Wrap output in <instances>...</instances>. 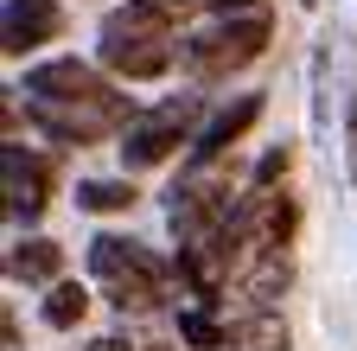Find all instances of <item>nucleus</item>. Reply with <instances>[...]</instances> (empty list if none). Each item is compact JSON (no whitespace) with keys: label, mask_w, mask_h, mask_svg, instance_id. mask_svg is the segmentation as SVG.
<instances>
[{"label":"nucleus","mask_w":357,"mask_h":351,"mask_svg":"<svg viewBox=\"0 0 357 351\" xmlns=\"http://www.w3.org/2000/svg\"><path fill=\"white\" fill-rule=\"evenodd\" d=\"M268 45V13H236V20H217L192 38H178V58H185L192 77L217 83V77H236L243 64H255Z\"/></svg>","instance_id":"obj_1"},{"label":"nucleus","mask_w":357,"mask_h":351,"mask_svg":"<svg viewBox=\"0 0 357 351\" xmlns=\"http://www.w3.org/2000/svg\"><path fill=\"white\" fill-rule=\"evenodd\" d=\"M32 128L52 135L58 147H83V141H109V135H128L141 109H134L121 90L115 96H96V103H26Z\"/></svg>","instance_id":"obj_2"},{"label":"nucleus","mask_w":357,"mask_h":351,"mask_svg":"<svg viewBox=\"0 0 357 351\" xmlns=\"http://www.w3.org/2000/svg\"><path fill=\"white\" fill-rule=\"evenodd\" d=\"M178 141H198V96H172V103H160V109H141V121L121 135V166L128 172H147V166H160Z\"/></svg>","instance_id":"obj_3"},{"label":"nucleus","mask_w":357,"mask_h":351,"mask_svg":"<svg viewBox=\"0 0 357 351\" xmlns=\"http://www.w3.org/2000/svg\"><path fill=\"white\" fill-rule=\"evenodd\" d=\"M0 179H7V217L13 224H32V217L45 211V198H52V160L7 141L0 147Z\"/></svg>","instance_id":"obj_4"},{"label":"nucleus","mask_w":357,"mask_h":351,"mask_svg":"<svg viewBox=\"0 0 357 351\" xmlns=\"http://www.w3.org/2000/svg\"><path fill=\"white\" fill-rule=\"evenodd\" d=\"M26 96L32 103H96V96H115V83L83 58H52L26 70Z\"/></svg>","instance_id":"obj_5"},{"label":"nucleus","mask_w":357,"mask_h":351,"mask_svg":"<svg viewBox=\"0 0 357 351\" xmlns=\"http://www.w3.org/2000/svg\"><path fill=\"white\" fill-rule=\"evenodd\" d=\"M178 7L172 0H128L102 20V45H172Z\"/></svg>","instance_id":"obj_6"},{"label":"nucleus","mask_w":357,"mask_h":351,"mask_svg":"<svg viewBox=\"0 0 357 351\" xmlns=\"http://www.w3.org/2000/svg\"><path fill=\"white\" fill-rule=\"evenodd\" d=\"M58 32H64L58 0H7V13H0V45H7V58H26L32 45H52Z\"/></svg>","instance_id":"obj_7"},{"label":"nucleus","mask_w":357,"mask_h":351,"mask_svg":"<svg viewBox=\"0 0 357 351\" xmlns=\"http://www.w3.org/2000/svg\"><path fill=\"white\" fill-rule=\"evenodd\" d=\"M287 281H294L287 249H255L243 262V275H236V294L249 300V313H275V300L287 294Z\"/></svg>","instance_id":"obj_8"},{"label":"nucleus","mask_w":357,"mask_h":351,"mask_svg":"<svg viewBox=\"0 0 357 351\" xmlns=\"http://www.w3.org/2000/svg\"><path fill=\"white\" fill-rule=\"evenodd\" d=\"M255 115H261V96H236L230 109H217L204 128H198V141H192V160H198V172L217 160V154H230L249 128H255Z\"/></svg>","instance_id":"obj_9"},{"label":"nucleus","mask_w":357,"mask_h":351,"mask_svg":"<svg viewBox=\"0 0 357 351\" xmlns=\"http://www.w3.org/2000/svg\"><path fill=\"white\" fill-rule=\"evenodd\" d=\"M332 45V64H338V115H344V172L357 186V45L351 32H326Z\"/></svg>","instance_id":"obj_10"},{"label":"nucleus","mask_w":357,"mask_h":351,"mask_svg":"<svg viewBox=\"0 0 357 351\" xmlns=\"http://www.w3.org/2000/svg\"><path fill=\"white\" fill-rule=\"evenodd\" d=\"M243 230H249L255 249H287V237H294V198H281V192L243 198Z\"/></svg>","instance_id":"obj_11"},{"label":"nucleus","mask_w":357,"mask_h":351,"mask_svg":"<svg viewBox=\"0 0 357 351\" xmlns=\"http://www.w3.org/2000/svg\"><path fill=\"white\" fill-rule=\"evenodd\" d=\"M102 294H109L115 313H153V306H166V269H160V262H147V269L109 281Z\"/></svg>","instance_id":"obj_12"},{"label":"nucleus","mask_w":357,"mask_h":351,"mask_svg":"<svg viewBox=\"0 0 357 351\" xmlns=\"http://www.w3.org/2000/svg\"><path fill=\"white\" fill-rule=\"evenodd\" d=\"M58 269H64V249H58V243H45V237L13 243V255H7V275L26 281V287H58Z\"/></svg>","instance_id":"obj_13"},{"label":"nucleus","mask_w":357,"mask_h":351,"mask_svg":"<svg viewBox=\"0 0 357 351\" xmlns=\"http://www.w3.org/2000/svg\"><path fill=\"white\" fill-rule=\"evenodd\" d=\"M147 262L153 255L134 243V237H96V243H89V275H96L102 287L121 281V275H134V269H147Z\"/></svg>","instance_id":"obj_14"},{"label":"nucleus","mask_w":357,"mask_h":351,"mask_svg":"<svg viewBox=\"0 0 357 351\" xmlns=\"http://www.w3.org/2000/svg\"><path fill=\"white\" fill-rule=\"evenodd\" d=\"M172 58H178V45H102V70H115V77H128V83L160 77Z\"/></svg>","instance_id":"obj_15"},{"label":"nucleus","mask_w":357,"mask_h":351,"mask_svg":"<svg viewBox=\"0 0 357 351\" xmlns=\"http://www.w3.org/2000/svg\"><path fill=\"white\" fill-rule=\"evenodd\" d=\"M294 332L281 313H236L230 320V351H287Z\"/></svg>","instance_id":"obj_16"},{"label":"nucleus","mask_w":357,"mask_h":351,"mask_svg":"<svg viewBox=\"0 0 357 351\" xmlns=\"http://www.w3.org/2000/svg\"><path fill=\"white\" fill-rule=\"evenodd\" d=\"M89 313V294L77 287V281H58L52 294H45V326H58V332H70L77 320Z\"/></svg>","instance_id":"obj_17"},{"label":"nucleus","mask_w":357,"mask_h":351,"mask_svg":"<svg viewBox=\"0 0 357 351\" xmlns=\"http://www.w3.org/2000/svg\"><path fill=\"white\" fill-rule=\"evenodd\" d=\"M77 204L83 211H128L134 204V186L128 179H77Z\"/></svg>","instance_id":"obj_18"},{"label":"nucleus","mask_w":357,"mask_h":351,"mask_svg":"<svg viewBox=\"0 0 357 351\" xmlns=\"http://www.w3.org/2000/svg\"><path fill=\"white\" fill-rule=\"evenodd\" d=\"M178 338L198 351H230V326H217L211 313H178Z\"/></svg>","instance_id":"obj_19"},{"label":"nucleus","mask_w":357,"mask_h":351,"mask_svg":"<svg viewBox=\"0 0 357 351\" xmlns=\"http://www.w3.org/2000/svg\"><path fill=\"white\" fill-rule=\"evenodd\" d=\"M287 160H294L287 147H268V154H261V166H255V179H249V186H255V192H268V186H275V179H281V172H287Z\"/></svg>","instance_id":"obj_20"},{"label":"nucleus","mask_w":357,"mask_h":351,"mask_svg":"<svg viewBox=\"0 0 357 351\" xmlns=\"http://www.w3.org/2000/svg\"><path fill=\"white\" fill-rule=\"evenodd\" d=\"M89 351H147V345H128V338H96Z\"/></svg>","instance_id":"obj_21"},{"label":"nucleus","mask_w":357,"mask_h":351,"mask_svg":"<svg viewBox=\"0 0 357 351\" xmlns=\"http://www.w3.org/2000/svg\"><path fill=\"white\" fill-rule=\"evenodd\" d=\"M300 7H319V0H300Z\"/></svg>","instance_id":"obj_22"}]
</instances>
